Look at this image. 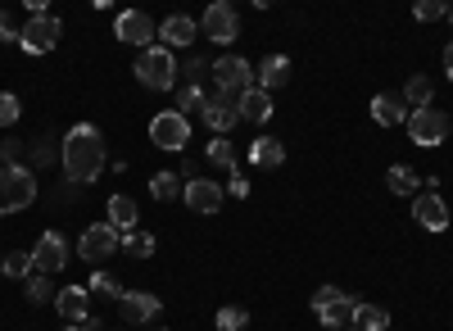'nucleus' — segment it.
Masks as SVG:
<instances>
[{
  "mask_svg": "<svg viewBox=\"0 0 453 331\" xmlns=\"http://www.w3.org/2000/svg\"><path fill=\"white\" fill-rule=\"evenodd\" d=\"M59 164H64V177L68 181H96L104 173V136L100 127L91 123H78V127H68L64 145H59Z\"/></svg>",
  "mask_w": 453,
  "mask_h": 331,
  "instance_id": "obj_1",
  "label": "nucleus"
},
{
  "mask_svg": "<svg viewBox=\"0 0 453 331\" xmlns=\"http://www.w3.org/2000/svg\"><path fill=\"white\" fill-rule=\"evenodd\" d=\"M132 68H136L141 87H150V91H173L181 59H173V50H168V46H150V50H141V55H136V64H132Z\"/></svg>",
  "mask_w": 453,
  "mask_h": 331,
  "instance_id": "obj_2",
  "label": "nucleus"
},
{
  "mask_svg": "<svg viewBox=\"0 0 453 331\" xmlns=\"http://www.w3.org/2000/svg\"><path fill=\"white\" fill-rule=\"evenodd\" d=\"M36 200V177L23 164L0 168V213H19Z\"/></svg>",
  "mask_w": 453,
  "mask_h": 331,
  "instance_id": "obj_3",
  "label": "nucleus"
},
{
  "mask_svg": "<svg viewBox=\"0 0 453 331\" xmlns=\"http://www.w3.org/2000/svg\"><path fill=\"white\" fill-rule=\"evenodd\" d=\"M209 73H213V82H218V96H226V100H241L254 87V64L250 59H236V55L213 59Z\"/></svg>",
  "mask_w": 453,
  "mask_h": 331,
  "instance_id": "obj_4",
  "label": "nucleus"
},
{
  "mask_svg": "<svg viewBox=\"0 0 453 331\" xmlns=\"http://www.w3.org/2000/svg\"><path fill=\"white\" fill-rule=\"evenodd\" d=\"M150 141L159 145V150H186L191 145V123H186V114H177V109H168V114H155L150 119Z\"/></svg>",
  "mask_w": 453,
  "mask_h": 331,
  "instance_id": "obj_5",
  "label": "nucleus"
},
{
  "mask_svg": "<svg viewBox=\"0 0 453 331\" xmlns=\"http://www.w3.org/2000/svg\"><path fill=\"white\" fill-rule=\"evenodd\" d=\"M200 32L209 36V42H218V46H232V42H236V32H241V14H236V5H226V0H213V5L204 10V19H200Z\"/></svg>",
  "mask_w": 453,
  "mask_h": 331,
  "instance_id": "obj_6",
  "label": "nucleus"
},
{
  "mask_svg": "<svg viewBox=\"0 0 453 331\" xmlns=\"http://www.w3.org/2000/svg\"><path fill=\"white\" fill-rule=\"evenodd\" d=\"M59 32H64V23H59L55 14H46V19H27L23 32H19V46H23L27 55H50V50L59 46Z\"/></svg>",
  "mask_w": 453,
  "mask_h": 331,
  "instance_id": "obj_7",
  "label": "nucleus"
},
{
  "mask_svg": "<svg viewBox=\"0 0 453 331\" xmlns=\"http://www.w3.org/2000/svg\"><path fill=\"white\" fill-rule=\"evenodd\" d=\"M32 264H36V273H46V277H55V273H64L68 268V236L64 232H42L36 236V250H32Z\"/></svg>",
  "mask_w": 453,
  "mask_h": 331,
  "instance_id": "obj_8",
  "label": "nucleus"
},
{
  "mask_svg": "<svg viewBox=\"0 0 453 331\" xmlns=\"http://www.w3.org/2000/svg\"><path fill=\"white\" fill-rule=\"evenodd\" d=\"M113 36H119L123 46L150 50V46H155V19L141 14V10H123L119 19H113Z\"/></svg>",
  "mask_w": 453,
  "mask_h": 331,
  "instance_id": "obj_9",
  "label": "nucleus"
},
{
  "mask_svg": "<svg viewBox=\"0 0 453 331\" xmlns=\"http://www.w3.org/2000/svg\"><path fill=\"white\" fill-rule=\"evenodd\" d=\"M82 259L87 264H104L113 250H123V236H119V227H109V223H96V227H87L82 232Z\"/></svg>",
  "mask_w": 453,
  "mask_h": 331,
  "instance_id": "obj_10",
  "label": "nucleus"
},
{
  "mask_svg": "<svg viewBox=\"0 0 453 331\" xmlns=\"http://www.w3.org/2000/svg\"><path fill=\"white\" fill-rule=\"evenodd\" d=\"M408 136L418 145H440L449 136V119L440 114V109H412L408 114Z\"/></svg>",
  "mask_w": 453,
  "mask_h": 331,
  "instance_id": "obj_11",
  "label": "nucleus"
},
{
  "mask_svg": "<svg viewBox=\"0 0 453 331\" xmlns=\"http://www.w3.org/2000/svg\"><path fill=\"white\" fill-rule=\"evenodd\" d=\"M412 218H418L426 232H449V204H444L440 191H422L412 200Z\"/></svg>",
  "mask_w": 453,
  "mask_h": 331,
  "instance_id": "obj_12",
  "label": "nucleus"
},
{
  "mask_svg": "<svg viewBox=\"0 0 453 331\" xmlns=\"http://www.w3.org/2000/svg\"><path fill=\"white\" fill-rule=\"evenodd\" d=\"M181 200L191 204L196 213H218L222 209V187H218V181H209V177H191L181 187Z\"/></svg>",
  "mask_w": 453,
  "mask_h": 331,
  "instance_id": "obj_13",
  "label": "nucleus"
},
{
  "mask_svg": "<svg viewBox=\"0 0 453 331\" xmlns=\"http://www.w3.org/2000/svg\"><path fill=\"white\" fill-rule=\"evenodd\" d=\"M200 114H204V123H209V132H213V136H226V132H232V127L241 123L236 100H226V96H209Z\"/></svg>",
  "mask_w": 453,
  "mask_h": 331,
  "instance_id": "obj_14",
  "label": "nucleus"
},
{
  "mask_svg": "<svg viewBox=\"0 0 453 331\" xmlns=\"http://www.w3.org/2000/svg\"><path fill=\"white\" fill-rule=\"evenodd\" d=\"M55 309H59L73 327H82V322L91 318V290H87V286H64V290H55Z\"/></svg>",
  "mask_w": 453,
  "mask_h": 331,
  "instance_id": "obj_15",
  "label": "nucleus"
},
{
  "mask_svg": "<svg viewBox=\"0 0 453 331\" xmlns=\"http://www.w3.org/2000/svg\"><path fill=\"white\" fill-rule=\"evenodd\" d=\"M159 313V296H150V290H123V300H119V318L141 327Z\"/></svg>",
  "mask_w": 453,
  "mask_h": 331,
  "instance_id": "obj_16",
  "label": "nucleus"
},
{
  "mask_svg": "<svg viewBox=\"0 0 453 331\" xmlns=\"http://www.w3.org/2000/svg\"><path fill=\"white\" fill-rule=\"evenodd\" d=\"M286 82H290V59L286 55H268L254 68V87L258 91H281Z\"/></svg>",
  "mask_w": 453,
  "mask_h": 331,
  "instance_id": "obj_17",
  "label": "nucleus"
},
{
  "mask_svg": "<svg viewBox=\"0 0 453 331\" xmlns=\"http://www.w3.org/2000/svg\"><path fill=\"white\" fill-rule=\"evenodd\" d=\"M196 32H200V23H196L191 14H168V19L159 23V36H164L168 50H173V46H191Z\"/></svg>",
  "mask_w": 453,
  "mask_h": 331,
  "instance_id": "obj_18",
  "label": "nucleus"
},
{
  "mask_svg": "<svg viewBox=\"0 0 453 331\" xmlns=\"http://www.w3.org/2000/svg\"><path fill=\"white\" fill-rule=\"evenodd\" d=\"M372 119L381 123V127H399V123H408V104H403V96H395V91L372 96Z\"/></svg>",
  "mask_w": 453,
  "mask_h": 331,
  "instance_id": "obj_19",
  "label": "nucleus"
},
{
  "mask_svg": "<svg viewBox=\"0 0 453 331\" xmlns=\"http://www.w3.org/2000/svg\"><path fill=\"white\" fill-rule=\"evenodd\" d=\"M236 109H241V119H245V123H258V127H263V123L273 119V96H268V91H258V87H250V91L236 100Z\"/></svg>",
  "mask_w": 453,
  "mask_h": 331,
  "instance_id": "obj_20",
  "label": "nucleus"
},
{
  "mask_svg": "<svg viewBox=\"0 0 453 331\" xmlns=\"http://www.w3.org/2000/svg\"><path fill=\"white\" fill-rule=\"evenodd\" d=\"M250 164H254V168H281V164H286V145H281L277 136H258V141L250 145Z\"/></svg>",
  "mask_w": 453,
  "mask_h": 331,
  "instance_id": "obj_21",
  "label": "nucleus"
},
{
  "mask_svg": "<svg viewBox=\"0 0 453 331\" xmlns=\"http://www.w3.org/2000/svg\"><path fill=\"white\" fill-rule=\"evenodd\" d=\"M354 318H358V300H354V296H340L326 313H318V322H322V327H331V331H345Z\"/></svg>",
  "mask_w": 453,
  "mask_h": 331,
  "instance_id": "obj_22",
  "label": "nucleus"
},
{
  "mask_svg": "<svg viewBox=\"0 0 453 331\" xmlns=\"http://www.w3.org/2000/svg\"><path fill=\"white\" fill-rule=\"evenodd\" d=\"M109 227H119V236L136 227V200L132 196H113L109 200Z\"/></svg>",
  "mask_w": 453,
  "mask_h": 331,
  "instance_id": "obj_23",
  "label": "nucleus"
},
{
  "mask_svg": "<svg viewBox=\"0 0 453 331\" xmlns=\"http://www.w3.org/2000/svg\"><path fill=\"white\" fill-rule=\"evenodd\" d=\"M181 187H186V181H181L173 168H164V173L150 177V196H155V200H181Z\"/></svg>",
  "mask_w": 453,
  "mask_h": 331,
  "instance_id": "obj_24",
  "label": "nucleus"
},
{
  "mask_svg": "<svg viewBox=\"0 0 453 331\" xmlns=\"http://www.w3.org/2000/svg\"><path fill=\"white\" fill-rule=\"evenodd\" d=\"M123 254H132V259H150V254H155V236L141 232V227L123 232Z\"/></svg>",
  "mask_w": 453,
  "mask_h": 331,
  "instance_id": "obj_25",
  "label": "nucleus"
},
{
  "mask_svg": "<svg viewBox=\"0 0 453 331\" xmlns=\"http://www.w3.org/2000/svg\"><path fill=\"white\" fill-rule=\"evenodd\" d=\"M386 187H390L395 196H412V191H418V173H412L408 164H395V168L386 173Z\"/></svg>",
  "mask_w": 453,
  "mask_h": 331,
  "instance_id": "obj_26",
  "label": "nucleus"
},
{
  "mask_svg": "<svg viewBox=\"0 0 453 331\" xmlns=\"http://www.w3.org/2000/svg\"><path fill=\"white\" fill-rule=\"evenodd\" d=\"M403 104H412V109H431V78H408V91H403Z\"/></svg>",
  "mask_w": 453,
  "mask_h": 331,
  "instance_id": "obj_27",
  "label": "nucleus"
},
{
  "mask_svg": "<svg viewBox=\"0 0 453 331\" xmlns=\"http://www.w3.org/2000/svg\"><path fill=\"white\" fill-rule=\"evenodd\" d=\"M0 273H5V277H19V281H27V277L36 273V264H32V254L10 250V254H5V264H0Z\"/></svg>",
  "mask_w": 453,
  "mask_h": 331,
  "instance_id": "obj_28",
  "label": "nucleus"
},
{
  "mask_svg": "<svg viewBox=\"0 0 453 331\" xmlns=\"http://www.w3.org/2000/svg\"><path fill=\"white\" fill-rule=\"evenodd\" d=\"M209 164L236 173V155H232V141H226V136H213V141H209Z\"/></svg>",
  "mask_w": 453,
  "mask_h": 331,
  "instance_id": "obj_29",
  "label": "nucleus"
},
{
  "mask_svg": "<svg viewBox=\"0 0 453 331\" xmlns=\"http://www.w3.org/2000/svg\"><path fill=\"white\" fill-rule=\"evenodd\" d=\"M87 290H91V296H104V300H123V286H119L113 273H91Z\"/></svg>",
  "mask_w": 453,
  "mask_h": 331,
  "instance_id": "obj_30",
  "label": "nucleus"
},
{
  "mask_svg": "<svg viewBox=\"0 0 453 331\" xmlns=\"http://www.w3.org/2000/svg\"><path fill=\"white\" fill-rule=\"evenodd\" d=\"M358 331H386L390 327V313L386 309H376V304H358Z\"/></svg>",
  "mask_w": 453,
  "mask_h": 331,
  "instance_id": "obj_31",
  "label": "nucleus"
},
{
  "mask_svg": "<svg viewBox=\"0 0 453 331\" xmlns=\"http://www.w3.org/2000/svg\"><path fill=\"white\" fill-rule=\"evenodd\" d=\"M19 119H23V100H19L14 91H0V127L10 132Z\"/></svg>",
  "mask_w": 453,
  "mask_h": 331,
  "instance_id": "obj_32",
  "label": "nucleus"
},
{
  "mask_svg": "<svg viewBox=\"0 0 453 331\" xmlns=\"http://www.w3.org/2000/svg\"><path fill=\"white\" fill-rule=\"evenodd\" d=\"M218 331H245L250 327V313L245 309H236V304H226V309H218Z\"/></svg>",
  "mask_w": 453,
  "mask_h": 331,
  "instance_id": "obj_33",
  "label": "nucleus"
},
{
  "mask_svg": "<svg viewBox=\"0 0 453 331\" xmlns=\"http://www.w3.org/2000/svg\"><path fill=\"white\" fill-rule=\"evenodd\" d=\"M27 300H32V304L55 300V290H50V277H46V273H32V277H27Z\"/></svg>",
  "mask_w": 453,
  "mask_h": 331,
  "instance_id": "obj_34",
  "label": "nucleus"
},
{
  "mask_svg": "<svg viewBox=\"0 0 453 331\" xmlns=\"http://www.w3.org/2000/svg\"><path fill=\"white\" fill-rule=\"evenodd\" d=\"M204 100H209V96H204L200 87H181V91H177V114H196V109H204Z\"/></svg>",
  "mask_w": 453,
  "mask_h": 331,
  "instance_id": "obj_35",
  "label": "nucleus"
},
{
  "mask_svg": "<svg viewBox=\"0 0 453 331\" xmlns=\"http://www.w3.org/2000/svg\"><path fill=\"white\" fill-rule=\"evenodd\" d=\"M213 64H204V59H181V73H186V87H200V78H204V73H209Z\"/></svg>",
  "mask_w": 453,
  "mask_h": 331,
  "instance_id": "obj_36",
  "label": "nucleus"
},
{
  "mask_svg": "<svg viewBox=\"0 0 453 331\" xmlns=\"http://www.w3.org/2000/svg\"><path fill=\"white\" fill-rule=\"evenodd\" d=\"M340 296H345V290H335V286H322L318 296H313V313H326V309H331V304H335Z\"/></svg>",
  "mask_w": 453,
  "mask_h": 331,
  "instance_id": "obj_37",
  "label": "nucleus"
},
{
  "mask_svg": "<svg viewBox=\"0 0 453 331\" xmlns=\"http://www.w3.org/2000/svg\"><path fill=\"white\" fill-rule=\"evenodd\" d=\"M50 155H55V145H50V141L42 136V141L32 145V168H42V164H50Z\"/></svg>",
  "mask_w": 453,
  "mask_h": 331,
  "instance_id": "obj_38",
  "label": "nucleus"
},
{
  "mask_svg": "<svg viewBox=\"0 0 453 331\" xmlns=\"http://www.w3.org/2000/svg\"><path fill=\"white\" fill-rule=\"evenodd\" d=\"M412 14H418L422 23H431V19L444 14V5H440V0H418V10H412Z\"/></svg>",
  "mask_w": 453,
  "mask_h": 331,
  "instance_id": "obj_39",
  "label": "nucleus"
},
{
  "mask_svg": "<svg viewBox=\"0 0 453 331\" xmlns=\"http://www.w3.org/2000/svg\"><path fill=\"white\" fill-rule=\"evenodd\" d=\"M226 191H232L236 200H245V196H250V177H245V173H232V181H226Z\"/></svg>",
  "mask_w": 453,
  "mask_h": 331,
  "instance_id": "obj_40",
  "label": "nucleus"
},
{
  "mask_svg": "<svg viewBox=\"0 0 453 331\" xmlns=\"http://www.w3.org/2000/svg\"><path fill=\"white\" fill-rule=\"evenodd\" d=\"M19 32H23V27H14V23H10V14H0V42H5V46H10V42H19Z\"/></svg>",
  "mask_w": 453,
  "mask_h": 331,
  "instance_id": "obj_41",
  "label": "nucleus"
},
{
  "mask_svg": "<svg viewBox=\"0 0 453 331\" xmlns=\"http://www.w3.org/2000/svg\"><path fill=\"white\" fill-rule=\"evenodd\" d=\"M19 150H23V145H19V141H10V136H5V141H0V159H5V168H10L14 159H19Z\"/></svg>",
  "mask_w": 453,
  "mask_h": 331,
  "instance_id": "obj_42",
  "label": "nucleus"
},
{
  "mask_svg": "<svg viewBox=\"0 0 453 331\" xmlns=\"http://www.w3.org/2000/svg\"><path fill=\"white\" fill-rule=\"evenodd\" d=\"M444 73H449V78H453V42L444 46Z\"/></svg>",
  "mask_w": 453,
  "mask_h": 331,
  "instance_id": "obj_43",
  "label": "nucleus"
},
{
  "mask_svg": "<svg viewBox=\"0 0 453 331\" xmlns=\"http://www.w3.org/2000/svg\"><path fill=\"white\" fill-rule=\"evenodd\" d=\"M82 331H104V322H100V318H96V313H91V318H87V322H82Z\"/></svg>",
  "mask_w": 453,
  "mask_h": 331,
  "instance_id": "obj_44",
  "label": "nucleus"
},
{
  "mask_svg": "<svg viewBox=\"0 0 453 331\" xmlns=\"http://www.w3.org/2000/svg\"><path fill=\"white\" fill-rule=\"evenodd\" d=\"M444 19H449V23H453V5H449V10H444Z\"/></svg>",
  "mask_w": 453,
  "mask_h": 331,
  "instance_id": "obj_45",
  "label": "nucleus"
},
{
  "mask_svg": "<svg viewBox=\"0 0 453 331\" xmlns=\"http://www.w3.org/2000/svg\"><path fill=\"white\" fill-rule=\"evenodd\" d=\"M64 331H82V327H64Z\"/></svg>",
  "mask_w": 453,
  "mask_h": 331,
  "instance_id": "obj_46",
  "label": "nucleus"
},
{
  "mask_svg": "<svg viewBox=\"0 0 453 331\" xmlns=\"http://www.w3.org/2000/svg\"><path fill=\"white\" fill-rule=\"evenodd\" d=\"M345 331H358V327H345Z\"/></svg>",
  "mask_w": 453,
  "mask_h": 331,
  "instance_id": "obj_47",
  "label": "nucleus"
}]
</instances>
